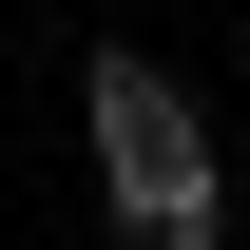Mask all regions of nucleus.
I'll return each instance as SVG.
<instances>
[{
  "instance_id": "f257e3e1",
  "label": "nucleus",
  "mask_w": 250,
  "mask_h": 250,
  "mask_svg": "<svg viewBox=\"0 0 250 250\" xmlns=\"http://www.w3.org/2000/svg\"><path fill=\"white\" fill-rule=\"evenodd\" d=\"M77 116H96V192H116L135 250H231V173H212V116H192L173 58L96 39V58H77Z\"/></svg>"
}]
</instances>
